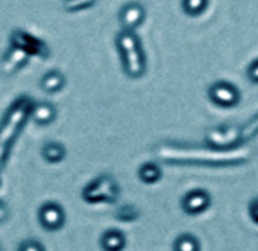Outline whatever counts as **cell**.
Returning <instances> with one entry per match:
<instances>
[{
    "label": "cell",
    "instance_id": "6da1fadb",
    "mask_svg": "<svg viewBox=\"0 0 258 251\" xmlns=\"http://www.w3.org/2000/svg\"><path fill=\"white\" fill-rule=\"evenodd\" d=\"M32 108L34 104L29 97H19L7 113L2 123H0V169L5 166L10 148L16 140L20 128L23 127V123L32 113Z\"/></svg>",
    "mask_w": 258,
    "mask_h": 251
},
{
    "label": "cell",
    "instance_id": "7a4b0ae2",
    "mask_svg": "<svg viewBox=\"0 0 258 251\" xmlns=\"http://www.w3.org/2000/svg\"><path fill=\"white\" fill-rule=\"evenodd\" d=\"M123 70L129 78H142L146 72V57L134 31L123 29L115 38Z\"/></svg>",
    "mask_w": 258,
    "mask_h": 251
},
{
    "label": "cell",
    "instance_id": "3957f363",
    "mask_svg": "<svg viewBox=\"0 0 258 251\" xmlns=\"http://www.w3.org/2000/svg\"><path fill=\"white\" fill-rule=\"evenodd\" d=\"M205 142L211 149H231L240 145V127L237 125H223L207 131Z\"/></svg>",
    "mask_w": 258,
    "mask_h": 251
},
{
    "label": "cell",
    "instance_id": "277c9868",
    "mask_svg": "<svg viewBox=\"0 0 258 251\" xmlns=\"http://www.w3.org/2000/svg\"><path fill=\"white\" fill-rule=\"evenodd\" d=\"M117 195H118V187L115 181L108 175H102L99 180L93 181L90 186L84 189L82 193L87 203H99V201L114 203L117 199Z\"/></svg>",
    "mask_w": 258,
    "mask_h": 251
},
{
    "label": "cell",
    "instance_id": "5b68a950",
    "mask_svg": "<svg viewBox=\"0 0 258 251\" xmlns=\"http://www.w3.org/2000/svg\"><path fill=\"white\" fill-rule=\"evenodd\" d=\"M208 96L213 104L222 108H232L240 102V91L238 88L226 81H217L210 85Z\"/></svg>",
    "mask_w": 258,
    "mask_h": 251
},
{
    "label": "cell",
    "instance_id": "8992f818",
    "mask_svg": "<svg viewBox=\"0 0 258 251\" xmlns=\"http://www.w3.org/2000/svg\"><path fill=\"white\" fill-rule=\"evenodd\" d=\"M38 219L40 224L44 230L47 231H56L64 225L66 221V213L62 207L56 203H46L40 207L38 212Z\"/></svg>",
    "mask_w": 258,
    "mask_h": 251
},
{
    "label": "cell",
    "instance_id": "52a82bcc",
    "mask_svg": "<svg viewBox=\"0 0 258 251\" xmlns=\"http://www.w3.org/2000/svg\"><path fill=\"white\" fill-rule=\"evenodd\" d=\"M11 46L14 47H22L26 52H29L31 55H38V57H47L49 55V49L47 46L37 37L25 32V31H14L11 34Z\"/></svg>",
    "mask_w": 258,
    "mask_h": 251
},
{
    "label": "cell",
    "instance_id": "ba28073f",
    "mask_svg": "<svg viewBox=\"0 0 258 251\" xmlns=\"http://www.w3.org/2000/svg\"><path fill=\"white\" fill-rule=\"evenodd\" d=\"M211 206V196L204 189L190 190L181 201V207L187 215H199L204 213Z\"/></svg>",
    "mask_w": 258,
    "mask_h": 251
},
{
    "label": "cell",
    "instance_id": "9c48e42d",
    "mask_svg": "<svg viewBox=\"0 0 258 251\" xmlns=\"http://www.w3.org/2000/svg\"><path fill=\"white\" fill-rule=\"evenodd\" d=\"M145 19H146V11L137 2L124 5L118 14V20H120L123 29H127V31H136L139 26H142Z\"/></svg>",
    "mask_w": 258,
    "mask_h": 251
},
{
    "label": "cell",
    "instance_id": "30bf717a",
    "mask_svg": "<svg viewBox=\"0 0 258 251\" xmlns=\"http://www.w3.org/2000/svg\"><path fill=\"white\" fill-rule=\"evenodd\" d=\"M29 57H31V54L26 52L25 49L11 46L10 52L5 54L2 63H0V72H2L5 76L14 75L17 70H20L28 63Z\"/></svg>",
    "mask_w": 258,
    "mask_h": 251
},
{
    "label": "cell",
    "instance_id": "8fae6325",
    "mask_svg": "<svg viewBox=\"0 0 258 251\" xmlns=\"http://www.w3.org/2000/svg\"><path fill=\"white\" fill-rule=\"evenodd\" d=\"M100 245L106 251H120L126 245V237L120 230H108L103 233Z\"/></svg>",
    "mask_w": 258,
    "mask_h": 251
},
{
    "label": "cell",
    "instance_id": "7c38bea8",
    "mask_svg": "<svg viewBox=\"0 0 258 251\" xmlns=\"http://www.w3.org/2000/svg\"><path fill=\"white\" fill-rule=\"evenodd\" d=\"M31 116H32V119H34L37 123H40V125H47V123H50V122L55 119L56 110H55V107H53L52 104H49V102H38V104L34 105Z\"/></svg>",
    "mask_w": 258,
    "mask_h": 251
},
{
    "label": "cell",
    "instance_id": "4fadbf2b",
    "mask_svg": "<svg viewBox=\"0 0 258 251\" xmlns=\"http://www.w3.org/2000/svg\"><path fill=\"white\" fill-rule=\"evenodd\" d=\"M66 84V78L58 70H50L41 78V88L47 93H56L59 91Z\"/></svg>",
    "mask_w": 258,
    "mask_h": 251
},
{
    "label": "cell",
    "instance_id": "5bb4252c",
    "mask_svg": "<svg viewBox=\"0 0 258 251\" xmlns=\"http://www.w3.org/2000/svg\"><path fill=\"white\" fill-rule=\"evenodd\" d=\"M161 168L152 162L149 163H143L139 169V178L140 181L146 183V184H155L161 180Z\"/></svg>",
    "mask_w": 258,
    "mask_h": 251
},
{
    "label": "cell",
    "instance_id": "9a60e30c",
    "mask_svg": "<svg viewBox=\"0 0 258 251\" xmlns=\"http://www.w3.org/2000/svg\"><path fill=\"white\" fill-rule=\"evenodd\" d=\"M43 157L49 163H59L66 157V148L58 142H47L41 151Z\"/></svg>",
    "mask_w": 258,
    "mask_h": 251
},
{
    "label": "cell",
    "instance_id": "2e32d148",
    "mask_svg": "<svg viewBox=\"0 0 258 251\" xmlns=\"http://www.w3.org/2000/svg\"><path fill=\"white\" fill-rule=\"evenodd\" d=\"M173 249H175V251H199L201 246H199V240H198L195 236L185 233V234H181V236L175 240Z\"/></svg>",
    "mask_w": 258,
    "mask_h": 251
},
{
    "label": "cell",
    "instance_id": "e0dca14e",
    "mask_svg": "<svg viewBox=\"0 0 258 251\" xmlns=\"http://www.w3.org/2000/svg\"><path fill=\"white\" fill-rule=\"evenodd\" d=\"M181 7L187 16L198 17L208 8V0H182Z\"/></svg>",
    "mask_w": 258,
    "mask_h": 251
},
{
    "label": "cell",
    "instance_id": "ac0fdd59",
    "mask_svg": "<svg viewBox=\"0 0 258 251\" xmlns=\"http://www.w3.org/2000/svg\"><path fill=\"white\" fill-rule=\"evenodd\" d=\"M258 134V114L247 120L243 127H240V143L252 140Z\"/></svg>",
    "mask_w": 258,
    "mask_h": 251
},
{
    "label": "cell",
    "instance_id": "d6986e66",
    "mask_svg": "<svg viewBox=\"0 0 258 251\" xmlns=\"http://www.w3.org/2000/svg\"><path fill=\"white\" fill-rule=\"evenodd\" d=\"M96 0H64V10L69 13H79L91 8Z\"/></svg>",
    "mask_w": 258,
    "mask_h": 251
},
{
    "label": "cell",
    "instance_id": "ffe728a7",
    "mask_svg": "<svg viewBox=\"0 0 258 251\" xmlns=\"http://www.w3.org/2000/svg\"><path fill=\"white\" fill-rule=\"evenodd\" d=\"M118 218H121L123 221H134L137 218V210L136 207H129V206H124V207H120L118 213H117Z\"/></svg>",
    "mask_w": 258,
    "mask_h": 251
},
{
    "label": "cell",
    "instance_id": "44dd1931",
    "mask_svg": "<svg viewBox=\"0 0 258 251\" xmlns=\"http://www.w3.org/2000/svg\"><path fill=\"white\" fill-rule=\"evenodd\" d=\"M19 249H22V251H31V249L32 251H43L44 246L37 240H25L23 243H20Z\"/></svg>",
    "mask_w": 258,
    "mask_h": 251
},
{
    "label": "cell",
    "instance_id": "7402d4cb",
    "mask_svg": "<svg viewBox=\"0 0 258 251\" xmlns=\"http://www.w3.org/2000/svg\"><path fill=\"white\" fill-rule=\"evenodd\" d=\"M247 212H249V218L252 219V222L258 225V196L253 198V199H250L249 207H247Z\"/></svg>",
    "mask_w": 258,
    "mask_h": 251
},
{
    "label": "cell",
    "instance_id": "603a6c76",
    "mask_svg": "<svg viewBox=\"0 0 258 251\" xmlns=\"http://www.w3.org/2000/svg\"><path fill=\"white\" fill-rule=\"evenodd\" d=\"M247 78H249L252 82L258 84V60H255V61L249 66V69H247Z\"/></svg>",
    "mask_w": 258,
    "mask_h": 251
},
{
    "label": "cell",
    "instance_id": "cb8c5ba5",
    "mask_svg": "<svg viewBox=\"0 0 258 251\" xmlns=\"http://www.w3.org/2000/svg\"><path fill=\"white\" fill-rule=\"evenodd\" d=\"M7 209L4 207V204L2 203H0V222H2V221H5L7 219Z\"/></svg>",
    "mask_w": 258,
    "mask_h": 251
}]
</instances>
